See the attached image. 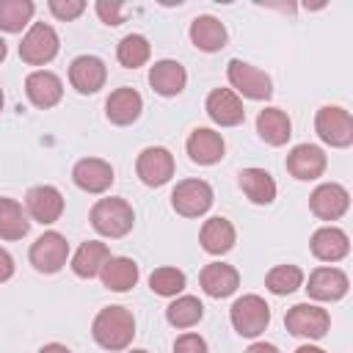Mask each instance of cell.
<instances>
[{
  "label": "cell",
  "instance_id": "obj_36",
  "mask_svg": "<svg viewBox=\"0 0 353 353\" xmlns=\"http://www.w3.org/2000/svg\"><path fill=\"white\" fill-rule=\"evenodd\" d=\"M47 8L52 11L55 19H61V22H72V19H77V17L85 11V3H83V0H50Z\"/></svg>",
  "mask_w": 353,
  "mask_h": 353
},
{
  "label": "cell",
  "instance_id": "obj_21",
  "mask_svg": "<svg viewBox=\"0 0 353 353\" xmlns=\"http://www.w3.org/2000/svg\"><path fill=\"white\" fill-rule=\"evenodd\" d=\"M199 284L210 298H229L240 287V273L226 262H210L201 268Z\"/></svg>",
  "mask_w": 353,
  "mask_h": 353
},
{
  "label": "cell",
  "instance_id": "obj_44",
  "mask_svg": "<svg viewBox=\"0 0 353 353\" xmlns=\"http://www.w3.org/2000/svg\"><path fill=\"white\" fill-rule=\"evenodd\" d=\"M0 110H3V88H0Z\"/></svg>",
  "mask_w": 353,
  "mask_h": 353
},
{
  "label": "cell",
  "instance_id": "obj_26",
  "mask_svg": "<svg viewBox=\"0 0 353 353\" xmlns=\"http://www.w3.org/2000/svg\"><path fill=\"white\" fill-rule=\"evenodd\" d=\"M138 276H141V270H138L135 259H130V256H110V259L102 265V270H99L102 287H108V290H113V292H127V290H132V287L138 284Z\"/></svg>",
  "mask_w": 353,
  "mask_h": 353
},
{
  "label": "cell",
  "instance_id": "obj_38",
  "mask_svg": "<svg viewBox=\"0 0 353 353\" xmlns=\"http://www.w3.org/2000/svg\"><path fill=\"white\" fill-rule=\"evenodd\" d=\"M174 353H207V342L199 334H182L174 342Z\"/></svg>",
  "mask_w": 353,
  "mask_h": 353
},
{
  "label": "cell",
  "instance_id": "obj_16",
  "mask_svg": "<svg viewBox=\"0 0 353 353\" xmlns=\"http://www.w3.org/2000/svg\"><path fill=\"white\" fill-rule=\"evenodd\" d=\"M72 179L85 193H105L113 185V165L102 157H83L72 168Z\"/></svg>",
  "mask_w": 353,
  "mask_h": 353
},
{
  "label": "cell",
  "instance_id": "obj_40",
  "mask_svg": "<svg viewBox=\"0 0 353 353\" xmlns=\"http://www.w3.org/2000/svg\"><path fill=\"white\" fill-rule=\"evenodd\" d=\"M245 353H279V347L270 342H254V345H248Z\"/></svg>",
  "mask_w": 353,
  "mask_h": 353
},
{
  "label": "cell",
  "instance_id": "obj_18",
  "mask_svg": "<svg viewBox=\"0 0 353 353\" xmlns=\"http://www.w3.org/2000/svg\"><path fill=\"white\" fill-rule=\"evenodd\" d=\"M108 80V69L97 55H77L69 66V83L77 94H97Z\"/></svg>",
  "mask_w": 353,
  "mask_h": 353
},
{
  "label": "cell",
  "instance_id": "obj_5",
  "mask_svg": "<svg viewBox=\"0 0 353 353\" xmlns=\"http://www.w3.org/2000/svg\"><path fill=\"white\" fill-rule=\"evenodd\" d=\"M284 328L292 336L303 339H323L331 328V314L317 303H295L284 314Z\"/></svg>",
  "mask_w": 353,
  "mask_h": 353
},
{
  "label": "cell",
  "instance_id": "obj_35",
  "mask_svg": "<svg viewBox=\"0 0 353 353\" xmlns=\"http://www.w3.org/2000/svg\"><path fill=\"white\" fill-rule=\"evenodd\" d=\"M188 279L179 268H154L152 276H149V290L154 295H163V298H176L182 290H185Z\"/></svg>",
  "mask_w": 353,
  "mask_h": 353
},
{
  "label": "cell",
  "instance_id": "obj_27",
  "mask_svg": "<svg viewBox=\"0 0 353 353\" xmlns=\"http://www.w3.org/2000/svg\"><path fill=\"white\" fill-rule=\"evenodd\" d=\"M256 132L268 146H284L292 135V121L281 108H265L256 116Z\"/></svg>",
  "mask_w": 353,
  "mask_h": 353
},
{
  "label": "cell",
  "instance_id": "obj_6",
  "mask_svg": "<svg viewBox=\"0 0 353 353\" xmlns=\"http://www.w3.org/2000/svg\"><path fill=\"white\" fill-rule=\"evenodd\" d=\"M58 47H61V39H58L55 28L47 22H33L30 30L22 36L19 58L28 66H44L58 55Z\"/></svg>",
  "mask_w": 353,
  "mask_h": 353
},
{
  "label": "cell",
  "instance_id": "obj_25",
  "mask_svg": "<svg viewBox=\"0 0 353 353\" xmlns=\"http://www.w3.org/2000/svg\"><path fill=\"white\" fill-rule=\"evenodd\" d=\"M309 248H312V254H314L320 262H339V259L347 256L350 240H347V234H345L342 229H336V226H323V229H317V232L312 234Z\"/></svg>",
  "mask_w": 353,
  "mask_h": 353
},
{
  "label": "cell",
  "instance_id": "obj_11",
  "mask_svg": "<svg viewBox=\"0 0 353 353\" xmlns=\"http://www.w3.org/2000/svg\"><path fill=\"white\" fill-rule=\"evenodd\" d=\"M135 171L143 185L160 188L174 176V154L165 146H146L135 160Z\"/></svg>",
  "mask_w": 353,
  "mask_h": 353
},
{
  "label": "cell",
  "instance_id": "obj_20",
  "mask_svg": "<svg viewBox=\"0 0 353 353\" xmlns=\"http://www.w3.org/2000/svg\"><path fill=\"white\" fill-rule=\"evenodd\" d=\"M188 157L199 165H215L223 152H226V143H223V135L210 130V127H196L190 135H188Z\"/></svg>",
  "mask_w": 353,
  "mask_h": 353
},
{
  "label": "cell",
  "instance_id": "obj_9",
  "mask_svg": "<svg viewBox=\"0 0 353 353\" xmlns=\"http://www.w3.org/2000/svg\"><path fill=\"white\" fill-rule=\"evenodd\" d=\"M30 265L39 273H58L66 265L69 256V243L61 232H44L41 237H36V243L30 245Z\"/></svg>",
  "mask_w": 353,
  "mask_h": 353
},
{
  "label": "cell",
  "instance_id": "obj_1",
  "mask_svg": "<svg viewBox=\"0 0 353 353\" xmlns=\"http://www.w3.org/2000/svg\"><path fill=\"white\" fill-rule=\"evenodd\" d=\"M91 336L99 347L119 353L127 350L135 336V317L127 306H105L91 323Z\"/></svg>",
  "mask_w": 353,
  "mask_h": 353
},
{
  "label": "cell",
  "instance_id": "obj_4",
  "mask_svg": "<svg viewBox=\"0 0 353 353\" xmlns=\"http://www.w3.org/2000/svg\"><path fill=\"white\" fill-rule=\"evenodd\" d=\"M317 138L334 149H347L353 143V116L339 105H323L314 116Z\"/></svg>",
  "mask_w": 353,
  "mask_h": 353
},
{
  "label": "cell",
  "instance_id": "obj_22",
  "mask_svg": "<svg viewBox=\"0 0 353 353\" xmlns=\"http://www.w3.org/2000/svg\"><path fill=\"white\" fill-rule=\"evenodd\" d=\"M199 243H201V248H204L207 254L221 256V254H229V251L234 248L237 232H234V226H232L229 218L215 215V218L204 221V226H201V232H199Z\"/></svg>",
  "mask_w": 353,
  "mask_h": 353
},
{
  "label": "cell",
  "instance_id": "obj_19",
  "mask_svg": "<svg viewBox=\"0 0 353 353\" xmlns=\"http://www.w3.org/2000/svg\"><path fill=\"white\" fill-rule=\"evenodd\" d=\"M141 110H143V99L130 85H121V88L110 91V97L105 99V116L116 127H127V124L138 121Z\"/></svg>",
  "mask_w": 353,
  "mask_h": 353
},
{
  "label": "cell",
  "instance_id": "obj_30",
  "mask_svg": "<svg viewBox=\"0 0 353 353\" xmlns=\"http://www.w3.org/2000/svg\"><path fill=\"white\" fill-rule=\"evenodd\" d=\"M30 229V221L22 212V204L0 196V240H22Z\"/></svg>",
  "mask_w": 353,
  "mask_h": 353
},
{
  "label": "cell",
  "instance_id": "obj_31",
  "mask_svg": "<svg viewBox=\"0 0 353 353\" xmlns=\"http://www.w3.org/2000/svg\"><path fill=\"white\" fill-rule=\"evenodd\" d=\"M204 317V303L193 295H179L165 306V320L174 328H193Z\"/></svg>",
  "mask_w": 353,
  "mask_h": 353
},
{
  "label": "cell",
  "instance_id": "obj_32",
  "mask_svg": "<svg viewBox=\"0 0 353 353\" xmlns=\"http://www.w3.org/2000/svg\"><path fill=\"white\" fill-rule=\"evenodd\" d=\"M36 6L30 0H0V30L22 33V28L33 19Z\"/></svg>",
  "mask_w": 353,
  "mask_h": 353
},
{
  "label": "cell",
  "instance_id": "obj_13",
  "mask_svg": "<svg viewBox=\"0 0 353 353\" xmlns=\"http://www.w3.org/2000/svg\"><path fill=\"white\" fill-rule=\"evenodd\" d=\"M350 207V193L336 182H323L309 196V210L320 221H339Z\"/></svg>",
  "mask_w": 353,
  "mask_h": 353
},
{
  "label": "cell",
  "instance_id": "obj_24",
  "mask_svg": "<svg viewBox=\"0 0 353 353\" xmlns=\"http://www.w3.org/2000/svg\"><path fill=\"white\" fill-rule=\"evenodd\" d=\"M185 83H188V72H185V66L179 61L165 58V61H157L149 69V85L160 97H176V94H182Z\"/></svg>",
  "mask_w": 353,
  "mask_h": 353
},
{
  "label": "cell",
  "instance_id": "obj_10",
  "mask_svg": "<svg viewBox=\"0 0 353 353\" xmlns=\"http://www.w3.org/2000/svg\"><path fill=\"white\" fill-rule=\"evenodd\" d=\"M303 290H306V295H309L312 301L334 303V301H339V298L347 295L350 281H347L345 270L323 265V268H314V270L309 273V284H306Z\"/></svg>",
  "mask_w": 353,
  "mask_h": 353
},
{
  "label": "cell",
  "instance_id": "obj_37",
  "mask_svg": "<svg viewBox=\"0 0 353 353\" xmlns=\"http://www.w3.org/2000/svg\"><path fill=\"white\" fill-rule=\"evenodd\" d=\"M97 14H99V19L105 22V25H121L124 22V3H108V0H99L97 6Z\"/></svg>",
  "mask_w": 353,
  "mask_h": 353
},
{
  "label": "cell",
  "instance_id": "obj_3",
  "mask_svg": "<svg viewBox=\"0 0 353 353\" xmlns=\"http://www.w3.org/2000/svg\"><path fill=\"white\" fill-rule=\"evenodd\" d=\"M229 320H232V325H234V331L240 336L256 339L270 325V306L259 295H243V298H237L232 303Z\"/></svg>",
  "mask_w": 353,
  "mask_h": 353
},
{
  "label": "cell",
  "instance_id": "obj_23",
  "mask_svg": "<svg viewBox=\"0 0 353 353\" xmlns=\"http://www.w3.org/2000/svg\"><path fill=\"white\" fill-rule=\"evenodd\" d=\"M226 25L218 19V17H210V14H201L190 22V41L196 50L201 52H218L226 47Z\"/></svg>",
  "mask_w": 353,
  "mask_h": 353
},
{
  "label": "cell",
  "instance_id": "obj_8",
  "mask_svg": "<svg viewBox=\"0 0 353 353\" xmlns=\"http://www.w3.org/2000/svg\"><path fill=\"white\" fill-rule=\"evenodd\" d=\"M226 77H229L232 88H237V94H243L248 99H270V94H273L270 77L262 69H256L240 58H232L226 63Z\"/></svg>",
  "mask_w": 353,
  "mask_h": 353
},
{
  "label": "cell",
  "instance_id": "obj_2",
  "mask_svg": "<svg viewBox=\"0 0 353 353\" xmlns=\"http://www.w3.org/2000/svg\"><path fill=\"white\" fill-rule=\"evenodd\" d=\"M88 221H91V226H94L102 237L119 240V237L130 234V229H132V223H135V212H132V207H130L127 199L110 196V199H99V201L91 207Z\"/></svg>",
  "mask_w": 353,
  "mask_h": 353
},
{
  "label": "cell",
  "instance_id": "obj_15",
  "mask_svg": "<svg viewBox=\"0 0 353 353\" xmlns=\"http://www.w3.org/2000/svg\"><path fill=\"white\" fill-rule=\"evenodd\" d=\"M284 165H287V171H290L295 179L309 182V179H317V176L325 174L328 157H325V152H323L320 146H314V143H298V146L290 149Z\"/></svg>",
  "mask_w": 353,
  "mask_h": 353
},
{
  "label": "cell",
  "instance_id": "obj_28",
  "mask_svg": "<svg viewBox=\"0 0 353 353\" xmlns=\"http://www.w3.org/2000/svg\"><path fill=\"white\" fill-rule=\"evenodd\" d=\"M240 190L248 196V201L254 204H273L276 199V179L265 171V168H243L237 174Z\"/></svg>",
  "mask_w": 353,
  "mask_h": 353
},
{
  "label": "cell",
  "instance_id": "obj_14",
  "mask_svg": "<svg viewBox=\"0 0 353 353\" xmlns=\"http://www.w3.org/2000/svg\"><path fill=\"white\" fill-rule=\"evenodd\" d=\"M207 116L221 127H237L245 121V108L232 88H212L204 102Z\"/></svg>",
  "mask_w": 353,
  "mask_h": 353
},
{
  "label": "cell",
  "instance_id": "obj_17",
  "mask_svg": "<svg viewBox=\"0 0 353 353\" xmlns=\"http://www.w3.org/2000/svg\"><path fill=\"white\" fill-rule=\"evenodd\" d=\"M25 94L30 99V105L47 110V108H55L63 97V83L55 72L50 69H36L25 77Z\"/></svg>",
  "mask_w": 353,
  "mask_h": 353
},
{
  "label": "cell",
  "instance_id": "obj_33",
  "mask_svg": "<svg viewBox=\"0 0 353 353\" xmlns=\"http://www.w3.org/2000/svg\"><path fill=\"white\" fill-rule=\"evenodd\" d=\"M149 55H152V47H149V41H146V36H141V33H127V36L119 41V47H116V58H119V63H121L124 69H138V66H143V63L149 61Z\"/></svg>",
  "mask_w": 353,
  "mask_h": 353
},
{
  "label": "cell",
  "instance_id": "obj_41",
  "mask_svg": "<svg viewBox=\"0 0 353 353\" xmlns=\"http://www.w3.org/2000/svg\"><path fill=\"white\" fill-rule=\"evenodd\" d=\"M39 353H72L66 345H61V342H50V345H44Z\"/></svg>",
  "mask_w": 353,
  "mask_h": 353
},
{
  "label": "cell",
  "instance_id": "obj_42",
  "mask_svg": "<svg viewBox=\"0 0 353 353\" xmlns=\"http://www.w3.org/2000/svg\"><path fill=\"white\" fill-rule=\"evenodd\" d=\"M295 353H325L323 347H314V345H301Z\"/></svg>",
  "mask_w": 353,
  "mask_h": 353
},
{
  "label": "cell",
  "instance_id": "obj_12",
  "mask_svg": "<svg viewBox=\"0 0 353 353\" xmlns=\"http://www.w3.org/2000/svg\"><path fill=\"white\" fill-rule=\"evenodd\" d=\"M25 210L28 215L47 226V223H55L61 215H63V196L58 188L52 185H33L28 193H25Z\"/></svg>",
  "mask_w": 353,
  "mask_h": 353
},
{
  "label": "cell",
  "instance_id": "obj_43",
  "mask_svg": "<svg viewBox=\"0 0 353 353\" xmlns=\"http://www.w3.org/2000/svg\"><path fill=\"white\" fill-rule=\"evenodd\" d=\"M6 55H8V44L3 41V36H0V63L6 61Z\"/></svg>",
  "mask_w": 353,
  "mask_h": 353
},
{
  "label": "cell",
  "instance_id": "obj_34",
  "mask_svg": "<svg viewBox=\"0 0 353 353\" xmlns=\"http://www.w3.org/2000/svg\"><path fill=\"white\" fill-rule=\"evenodd\" d=\"M303 284V270L298 265H276L265 276V287L273 295H290Z\"/></svg>",
  "mask_w": 353,
  "mask_h": 353
},
{
  "label": "cell",
  "instance_id": "obj_29",
  "mask_svg": "<svg viewBox=\"0 0 353 353\" xmlns=\"http://www.w3.org/2000/svg\"><path fill=\"white\" fill-rule=\"evenodd\" d=\"M110 259V248L105 245V243H99V240H85L77 251H74V256H72V270H74V276H80V279H94V276H99V270H102V265Z\"/></svg>",
  "mask_w": 353,
  "mask_h": 353
},
{
  "label": "cell",
  "instance_id": "obj_45",
  "mask_svg": "<svg viewBox=\"0 0 353 353\" xmlns=\"http://www.w3.org/2000/svg\"><path fill=\"white\" fill-rule=\"evenodd\" d=\"M130 353H149V350H130Z\"/></svg>",
  "mask_w": 353,
  "mask_h": 353
},
{
  "label": "cell",
  "instance_id": "obj_39",
  "mask_svg": "<svg viewBox=\"0 0 353 353\" xmlns=\"http://www.w3.org/2000/svg\"><path fill=\"white\" fill-rule=\"evenodd\" d=\"M11 276H14V256L6 248H0V284L8 281Z\"/></svg>",
  "mask_w": 353,
  "mask_h": 353
},
{
  "label": "cell",
  "instance_id": "obj_7",
  "mask_svg": "<svg viewBox=\"0 0 353 353\" xmlns=\"http://www.w3.org/2000/svg\"><path fill=\"white\" fill-rule=\"evenodd\" d=\"M212 188L204 179H182L171 190V207L182 218H199L212 207Z\"/></svg>",
  "mask_w": 353,
  "mask_h": 353
}]
</instances>
